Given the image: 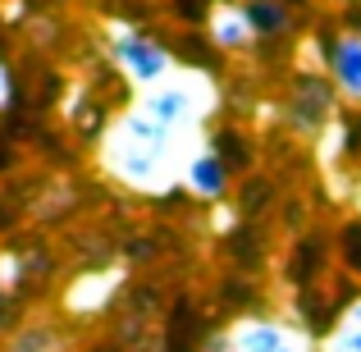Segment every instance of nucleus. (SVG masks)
Here are the masks:
<instances>
[{
  "label": "nucleus",
  "mask_w": 361,
  "mask_h": 352,
  "mask_svg": "<svg viewBox=\"0 0 361 352\" xmlns=\"http://www.w3.org/2000/svg\"><path fill=\"white\" fill-rule=\"evenodd\" d=\"M183 193H192L197 202H220V197L229 193V165H224V156L211 147V142H206V147L188 160V169H183Z\"/></svg>",
  "instance_id": "obj_4"
},
{
  "label": "nucleus",
  "mask_w": 361,
  "mask_h": 352,
  "mask_svg": "<svg viewBox=\"0 0 361 352\" xmlns=\"http://www.w3.org/2000/svg\"><path fill=\"white\" fill-rule=\"evenodd\" d=\"M298 329L283 325V320H270V316H243L238 325L224 334L229 352H283L293 344Z\"/></svg>",
  "instance_id": "obj_3"
},
{
  "label": "nucleus",
  "mask_w": 361,
  "mask_h": 352,
  "mask_svg": "<svg viewBox=\"0 0 361 352\" xmlns=\"http://www.w3.org/2000/svg\"><path fill=\"white\" fill-rule=\"evenodd\" d=\"M283 352H320V348L311 344V334H302V329H298V334H293V344L283 348Z\"/></svg>",
  "instance_id": "obj_13"
},
{
  "label": "nucleus",
  "mask_w": 361,
  "mask_h": 352,
  "mask_svg": "<svg viewBox=\"0 0 361 352\" xmlns=\"http://www.w3.org/2000/svg\"><path fill=\"white\" fill-rule=\"evenodd\" d=\"M329 69H334V87L343 92L348 101L361 106V32H343L334 42V55H329Z\"/></svg>",
  "instance_id": "obj_7"
},
{
  "label": "nucleus",
  "mask_w": 361,
  "mask_h": 352,
  "mask_svg": "<svg viewBox=\"0 0 361 352\" xmlns=\"http://www.w3.org/2000/svg\"><path fill=\"white\" fill-rule=\"evenodd\" d=\"M110 60H115L119 78L128 83L133 92H151L165 78H174L183 64L156 42V37L137 32L133 23H110Z\"/></svg>",
  "instance_id": "obj_2"
},
{
  "label": "nucleus",
  "mask_w": 361,
  "mask_h": 352,
  "mask_svg": "<svg viewBox=\"0 0 361 352\" xmlns=\"http://www.w3.org/2000/svg\"><path fill=\"white\" fill-rule=\"evenodd\" d=\"M357 206H361V183H357Z\"/></svg>",
  "instance_id": "obj_14"
},
{
  "label": "nucleus",
  "mask_w": 361,
  "mask_h": 352,
  "mask_svg": "<svg viewBox=\"0 0 361 352\" xmlns=\"http://www.w3.org/2000/svg\"><path fill=\"white\" fill-rule=\"evenodd\" d=\"M215 110V78L202 69H178L160 87L137 92L133 106L106 123L97 160L119 188L142 197H165L183 188V169L206 147V115Z\"/></svg>",
  "instance_id": "obj_1"
},
{
  "label": "nucleus",
  "mask_w": 361,
  "mask_h": 352,
  "mask_svg": "<svg viewBox=\"0 0 361 352\" xmlns=\"http://www.w3.org/2000/svg\"><path fill=\"white\" fill-rule=\"evenodd\" d=\"M252 37H256V23L247 14V5H220L211 14V42L220 51H243Z\"/></svg>",
  "instance_id": "obj_8"
},
{
  "label": "nucleus",
  "mask_w": 361,
  "mask_h": 352,
  "mask_svg": "<svg viewBox=\"0 0 361 352\" xmlns=\"http://www.w3.org/2000/svg\"><path fill=\"white\" fill-rule=\"evenodd\" d=\"M247 14H252L256 32H274L279 23H288V9L279 0H247Z\"/></svg>",
  "instance_id": "obj_10"
},
{
  "label": "nucleus",
  "mask_w": 361,
  "mask_h": 352,
  "mask_svg": "<svg viewBox=\"0 0 361 352\" xmlns=\"http://www.w3.org/2000/svg\"><path fill=\"white\" fill-rule=\"evenodd\" d=\"M14 101H18V73H14V64L0 55V115L14 110Z\"/></svg>",
  "instance_id": "obj_12"
},
{
  "label": "nucleus",
  "mask_w": 361,
  "mask_h": 352,
  "mask_svg": "<svg viewBox=\"0 0 361 352\" xmlns=\"http://www.w3.org/2000/svg\"><path fill=\"white\" fill-rule=\"evenodd\" d=\"M119 274L115 270H82L78 279L69 284V293H64V307H69V316H97V311H106L110 293H115Z\"/></svg>",
  "instance_id": "obj_6"
},
{
  "label": "nucleus",
  "mask_w": 361,
  "mask_h": 352,
  "mask_svg": "<svg viewBox=\"0 0 361 352\" xmlns=\"http://www.w3.org/2000/svg\"><path fill=\"white\" fill-rule=\"evenodd\" d=\"M320 352H361V298L353 307H343V316L334 320V329L320 344Z\"/></svg>",
  "instance_id": "obj_9"
},
{
  "label": "nucleus",
  "mask_w": 361,
  "mask_h": 352,
  "mask_svg": "<svg viewBox=\"0 0 361 352\" xmlns=\"http://www.w3.org/2000/svg\"><path fill=\"white\" fill-rule=\"evenodd\" d=\"M23 320H27V311H23V293L0 289V334H14Z\"/></svg>",
  "instance_id": "obj_11"
},
{
  "label": "nucleus",
  "mask_w": 361,
  "mask_h": 352,
  "mask_svg": "<svg viewBox=\"0 0 361 352\" xmlns=\"http://www.w3.org/2000/svg\"><path fill=\"white\" fill-rule=\"evenodd\" d=\"M0 352H69V329L51 316H27L14 334H5Z\"/></svg>",
  "instance_id": "obj_5"
}]
</instances>
